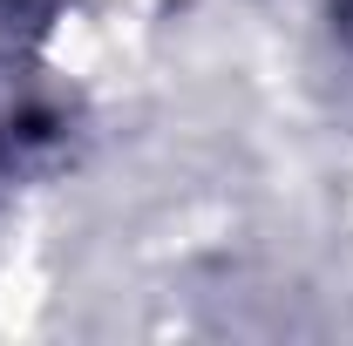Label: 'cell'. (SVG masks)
I'll return each mask as SVG.
<instances>
[{
    "instance_id": "cell-1",
    "label": "cell",
    "mask_w": 353,
    "mask_h": 346,
    "mask_svg": "<svg viewBox=\"0 0 353 346\" xmlns=\"http://www.w3.org/2000/svg\"><path fill=\"white\" fill-rule=\"evenodd\" d=\"M75 136V95L48 82V68H34V48H0V197L61 170Z\"/></svg>"
},
{
    "instance_id": "cell-2",
    "label": "cell",
    "mask_w": 353,
    "mask_h": 346,
    "mask_svg": "<svg viewBox=\"0 0 353 346\" xmlns=\"http://www.w3.org/2000/svg\"><path fill=\"white\" fill-rule=\"evenodd\" d=\"M68 0H0V48H41Z\"/></svg>"
},
{
    "instance_id": "cell-3",
    "label": "cell",
    "mask_w": 353,
    "mask_h": 346,
    "mask_svg": "<svg viewBox=\"0 0 353 346\" xmlns=\"http://www.w3.org/2000/svg\"><path fill=\"white\" fill-rule=\"evenodd\" d=\"M333 14H340V34H347V48H353V0H340Z\"/></svg>"
}]
</instances>
